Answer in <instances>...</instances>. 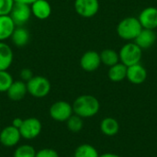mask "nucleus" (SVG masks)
<instances>
[{"label":"nucleus","instance_id":"f257e3e1","mask_svg":"<svg viewBox=\"0 0 157 157\" xmlns=\"http://www.w3.org/2000/svg\"><path fill=\"white\" fill-rule=\"evenodd\" d=\"M74 114L81 118H91L96 116L100 109L98 99L92 95H82L75 98L73 105Z\"/></svg>","mask_w":157,"mask_h":157},{"label":"nucleus","instance_id":"f03ea898","mask_svg":"<svg viewBox=\"0 0 157 157\" xmlns=\"http://www.w3.org/2000/svg\"><path fill=\"white\" fill-rule=\"evenodd\" d=\"M142 29L143 27L138 17H128L119 22L117 26V34L124 40H134Z\"/></svg>","mask_w":157,"mask_h":157},{"label":"nucleus","instance_id":"7ed1b4c3","mask_svg":"<svg viewBox=\"0 0 157 157\" xmlns=\"http://www.w3.org/2000/svg\"><path fill=\"white\" fill-rule=\"evenodd\" d=\"M120 62L127 67L140 63L143 57V50L135 42L124 44L119 52Z\"/></svg>","mask_w":157,"mask_h":157},{"label":"nucleus","instance_id":"20e7f679","mask_svg":"<svg viewBox=\"0 0 157 157\" xmlns=\"http://www.w3.org/2000/svg\"><path fill=\"white\" fill-rule=\"evenodd\" d=\"M26 84L28 93L37 98H45L49 95L52 89V85L49 79L41 75L33 76Z\"/></svg>","mask_w":157,"mask_h":157},{"label":"nucleus","instance_id":"39448f33","mask_svg":"<svg viewBox=\"0 0 157 157\" xmlns=\"http://www.w3.org/2000/svg\"><path fill=\"white\" fill-rule=\"evenodd\" d=\"M49 113L52 120L56 121L63 122L66 121L74 114V111H73V107L70 103L63 100H60L54 102L51 106Z\"/></svg>","mask_w":157,"mask_h":157},{"label":"nucleus","instance_id":"423d86ee","mask_svg":"<svg viewBox=\"0 0 157 157\" xmlns=\"http://www.w3.org/2000/svg\"><path fill=\"white\" fill-rule=\"evenodd\" d=\"M30 6L22 3H14L13 7L9 13V17L15 23L16 27L24 26L31 17Z\"/></svg>","mask_w":157,"mask_h":157},{"label":"nucleus","instance_id":"0eeeda50","mask_svg":"<svg viewBox=\"0 0 157 157\" xmlns=\"http://www.w3.org/2000/svg\"><path fill=\"white\" fill-rule=\"evenodd\" d=\"M42 129L40 121L37 118H28L23 120V123L19 128L21 137L26 140H32L37 138Z\"/></svg>","mask_w":157,"mask_h":157},{"label":"nucleus","instance_id":"6e6552de","mask_svg":"<svg viewBox=\"0 0 157 157\" xmlns=\"http://www.w3.org/2000/svg\"><path fill=\"white\" fill-rule=\"evenodd\" d=\"M74 6L75 12L86 18L93 17L99 10L98 0H75Z\"/></svg>","mask_w":157,"mask_h":157},{"label":"nucleus","instance_id":"1a4fd4ad","mask_svg":"<svg viewBox=\"0 0 157 157\" xmlns=\"http://www.w3.org/2000/svg\"><path fill=\"white\" fill-rule=\"evenodd\" d=\"M21 138L19 130L12 125L5 127L0 132V143L6 147L16 146Z\"/></svg>","mask_w":157,"mask_h":157},{"label":"nucleus","instance_id":"9d476101","mask_svg":"<svg viewBox=\"0 0 157 157\" xmlns=\"http://www.w3.org/2000/svg\"><path fill=\"white\" fill-rule=\"evenodd\" d=\"M101 64L100 55L96 51L86 52L80 59V66L86 72H94Z\"/></svg>","mask_w":157,"mask_h":157},{"label":"nucleus","instance_id":"9b49d317","mask_svg":"<svg viewBox=\"0 0 157 157\" xmlns=\"http://www.w3.org/2000/svg\"><path fill=\"white\" fill-rule=\"evenodd\" d=\"M138 19L143 29L155 30L157 29V8L155 6L145 7L139 14Z\"/></svg>","mask_w":157,"mask_h":157},{"label":"nucleus","instance_id":"f8f14e48","mask_svg":"<svg viewBox=\"0 0 157 157\" xmlns=\"http://www.w3.org/2000/svg\"><path fill=\"white\" fill-rule=\"evenodd\" d=\"M126 78L133 85H141L147 78V71L141 63L133 64L127 67Z\"/></svg>","mask_w":157,"mask_h":157},{"label":"nucleus","instance_id":"ddd939ff","mask_svg":"<svg viewBox=\"0 0 157 157\" xmlns=\"http://www.w3.org/2000/svg\"><path fill=\"white\" fill-rule=\"evenodd\" d=\"M31 14L38 19H47L52 14V6L47 0H36L30 5Z\"/></svg>","mask_w":157,"mask_h":157},{"label":"nucleus","instance_id":"4468645a","mask_svg":"<svg viewBox=\"0 0 157 157\" xmlns=\"http://www.w3.org/2000/svg\"><path fill=\"white\" fill-rule=\"evenodd\" d=\"M157 39V35L154 29H143L137 38L134 40V42L142 49L146 50L154 46Z\"/></svg>","mask_w":157,"mask_h":157},{"label":"nucleus","instance_id":"2eb2a0df","mask_svg":"<svg viewBox=\"0 0 157 157\" xmlns=\"http://www.w3.org/2000/svg\"><path fill=\"white\" fill-rule=\"evenodd\" d=\"M6 93H7V97L12 101H19L23 99L26 94L28 93L26 82L22 80L13 81Z\"/></svg>","mask_w":157,"mask_h":157},{"label":"nucleus","instance_id":"dca6fc26","mask_svg":"<svg viewBox=\"0 0 157 157\" xmlns=\"http://www.w3.org/2000/svg\"><path fill=\"white\" fill-rule=\"evenodd\" d=\"M13 51L9 45L0 41V71H6L13 63Z\"/></svg>","mask_w":157,"mask_h":157},{"label":"nucleus","instance_id":"f3484780","mask_svg":"<svg viewBox=\"0 0 157 157\" xmlns=\"http://www.w3.org/2000/svg\"><path fill=\"white\" fill-rule=\"evenodd\" d=\"M13 44L17 47H24L26 46L30 39V35L29 30L23 26L16 27L11 37H10Z\"/></svg>","mask_w":157,"mask_h":157},{"label":"nucleus","instance_id":"a211bd4d","mask_svg":"<svg viewBox=\"0 0 157 157\" xmlns=\"http://www.w3.org/2000/svg\"><path fill=\"white\" fill-rule=\"evenodd\" d=\"M15 28L16 25L8 15L0 16V41L9 39Z\"/></svg>","mask_w":157,"mask_h":157},{"label":"nucleus","instance_id":"6ab92c4d","mask_svg":"<svg viewBox=\"0 0 157 157\" xmlns=\"http://www.w3.org/2000/svg\"><path fill=\"white\" fill-rule=\"evenodd\" d=\"M108 76L109 80L114 83L123 81L127 76V66L121 63H118L110 66L108 71Z\"/></svg>","mask_w":157,"mask_h":157},{"label":"nucleus","instance_id":"aec40b11","mask_svg":"<svg viewBox=\"0 0 157 157\" xmlns=\"http://www.w3.org/2000/svg\"><path fill=\"white\" fill-rule=\"evenodd\" d=\"M100 130L106 136H114L119 132L120 124L114 118H105L100 122Z\"/></svg>","mask_w":157,"mask_h":157},{"label":"nucleus","instance_id":"412c9836","mask_svg":"<svg viewBox=\"0 0 157 157\" xmlns=\"http://www.w3.org/2000/svg\"><path fill=\"white\" fill-rule=\"evenodd\" d=\"M100 60L101 63L105 64L106 66H112L118 63H120L119 52H117L113 49H105L100 53Z\"/></svg>","mask_w":157,"mask_h":157},{"label":"nucleus","instance_id":"4be33fe9","mask_svg":"<svg viewBox=\"0 0 157 157\" xmlns=\"http://www.w3.org/2000/svg\"><path fill=\"white\" fill-rule=\"evenodd\" d=\"M74 157H99V155L94 146L88 144H83L75 149Z\"/></svg>","mask_w":157,"mask_h":157},{"label":"nucleus","instance_id":"5701e85b","mask_svg":"<svg viewBox=\"0 0 157 157\" xmlns=\"http://www.w3.org/2000/svg\"><path fill=\"white\" fill-rule=\"evenodd\" d=\"M67 128L72 132H79L82 131L84 127V121L83 118L79 117L76 114H73L67 121H66Z\"/></svg>","mask_w":157,"mask_h":157},{"label":"nucleus","instance_id":"b1692460","mask_svg":"<svg viewBox=\"0 0 157 157\" xmlns=\"http://www.w3.org/2000/svg\"><path fill=\"white\" fill-rule=\"evenodd\" d=\"M36 153L37 152L33 146L29 144H22L15 150L13 157H35Z\"/></svg>","mask_w":157,"mask_h":157},{"label":"nucleus","instance_id":"393cba45","mask_svg":"<svg viewBox=\"0 0 157 157\" xmlns=\"http://www.w3.org/2000/svg\"><path fill=\"white\" fill-rule=\"evenodd\" d=\"M12 75L6 71H0V92H6L13 83Z\"/></svg>","mask_w":157,"mask_h":157},{"label":"nucleus","instance_id":"a878e982","mask_svg":"<svg viewBox=\"0 0 157 157\" xmlns=\"http://www.w3.org/2000/svg\"><path fill=\"white\" fill-rule=\"evenodd\" d=\"M14 3V0H0V16L9 15Z\"/></svg>","mask_w":157,"mask_h":157},{"label":"nucleus","instance_id":"bb28decb","mask_svg":"<svg viewBox=\"0 0 157 157\" xmlns=\"http://www.w3.org/2000/svg\"><path fill=\"white\" fill-rule=\"evenodd\" d=\"M35 157H60L57 151L52 148H44L40 149L36 153Z\"/></svg>","mask_w":157,"mask_h":157},{"label":"nucleus","instance_id":"cd10ccee","mask_svg":"<svg viewBox=\"0 0 157 157\" xmlns=\"http://www.w3.org/2000/svg\"><path fill=\"white\" fill-rule=\"evenodd\" d=\"M19 76H20V78H21L22 81H24V82L27 83V82L29 81L34 75H33V73H32V71H31L30 69H29V68H24V69H22V70L20 71Z\"/></svg>","mask_w":157,"mask_h":157},{"label":"nucleus","instance_id":"c85d7f7f","mask_svg":"<svg viewBox=\"0 0 157 157\" xmlns=\"http://www.w3.org/2000/svg\"><path fill=\"white\" fill-rule=\"evenodd\" d=\"M22 123H23V120H22V119H20V118H15V119L12 121V124H11V125L14 126L15 128H17V129L19 130V128L21 127Z\"/></svg>","mask_w":157,"mask_h":157},{"label":"nucleus","instance_id":"c756f323","mask_svg":"<svg viewBox=\"0 0 157 157\" xmlns=\"http://www.w3.org/2000/svg\"><path fill=\"white\" fill-rule=\"evenodd\" d=\"M36 0H14L15 3H22V4H27V5H31L32 3H34Z\"/></svg>","mask_w":157,"mask_h":157},{"label":"nucleus","instance_id":"7c9ffc66","mask_svg":"<svg viewBox=\"0 0 157 157\" xmlns=\"http://www.w3.org/2000/svg\"><path fill=\"white\" fill-rule=\"evenodd\" d=\"M99 157H121L116 154H112V153H106V154H103L101 155H99Z\"/></svg>","mask_w":157,"mask_h":157}]
</instances>
